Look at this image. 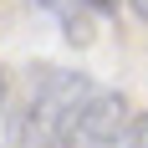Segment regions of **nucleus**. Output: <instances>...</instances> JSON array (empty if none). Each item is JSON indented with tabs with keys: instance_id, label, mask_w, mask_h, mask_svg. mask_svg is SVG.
<instances>
[{
	"instance_id": "nucleus-1",
	"label": "nucleus",
	"mask_w": 148,
	"mask_h": 148,
	"mask_svg": "<svg viewBox=\"0 0 148 148\" xmlns=\"http://www.w3.org/2000/svg\"><path fill=\"white\" fill-rule=\"evenodd\" d=\"M97 82L66 66H31L10 118V148H77V123Z\"/></svg>"
},
{
	"instance_id": "nucleus-2",
	"label": "nucleus",
	"mask_w": 148,
	"mask_h": 148,
	"mask_svg": "<svg viewBox=\"0 0 148 148\" xmlns=\"http://www.w3.org/2000/svg\"><path fill=\"white\" fill-rule=\"evenodd\" d=\"M31 5L51 15L72 46H92L97 41V10H92L87 0H31Z\"/></svg>"
},
{
	"instance_id": "nucleus-3",
	"label": "nucleus",
	"mask_w": 148,
	"mask_h": 148,
	"mask_svg": "<svg viewBox=\"0 0 148 148\" xmlns=\"http://www.w3.org/2000/svg\"><path fill=\"white\" fill-rule=\"evenodd\" d=\"M118 148H148V118H133V128H128V138Z\"/></svg>"
},
{
	"instance_id": "nucleus-4",
	"label": "nucleus",
	"mask_w": 148,
	"mask_h": 148,
	"mask_svg": "<svg viewBox=\"0 0 148 148\" xmlns=\"http://www.w3.org/2000/svg\"><path fill=\"white\" fill-rule=\"evenodd\" d=\"M87 5H92L97 15H112V10H118V0H87Z\"/></svg>"
},
{
	"instance_id": "nucleus-5",
	"label": "nucleus",
	"mask_w": 148,
	"mask_h": 148,
	"mask_svg": "<svg viewBox=\"0 0 148 148\" xmlns=\"http://www.w3.org/2000/svg\"><path fill=\"white\" fill-rule=\"evenodd\" d=\"M128 5H133V15H138V21H148V0H128Z\"/></svg>"
}]
</instances>
